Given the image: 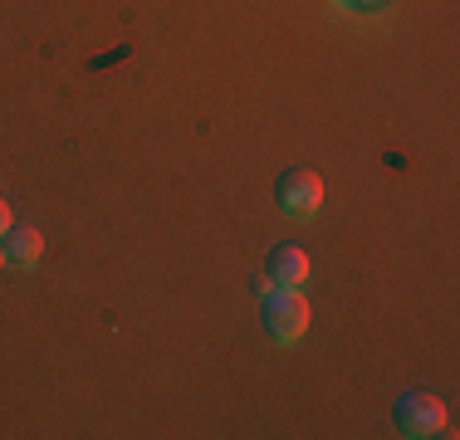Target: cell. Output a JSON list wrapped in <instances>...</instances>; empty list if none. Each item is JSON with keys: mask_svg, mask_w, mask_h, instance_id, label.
I'll return each instance as SVG.
<instances>
[{"mask_svg": "<svg viewBox=\"0 0 460 440\" xmlns=\"http://www.w3.org/2000/svg\"><path fill=\"white\" fill-rule=\"evenodd\" d=\"M0 269H5V250H0Z\"/></svg>", "mask_w": 460, "mask_h": 440, "instance_id": "8", "label": "cell"}, {"mask_svg": "<svg viewBox=\"0 0 460 440\" xmlns=\"http://www.w3.org/2000/svg\"><path fill=\"white\" fill-rule=\"evenodd\" d=\"M10 225H15V216H10V201H5V196H0V235H5Z\"/></svg>", "mask_w": 460, "mask_h": 440, "instance_id": "7", "label": "cell"}, {"mask_svg": "<svg viewBox=\"0 0 460 440\" xmlns=\"http://www.w3.org/2000/svg\"><path fill=\"white\" fill-rule=\"evenodd\" d=\"M0 250H5V264L10 269H35L40 255H45V235L35 225H10L0 235Z\"/></svg>", "mask_w": 460, "mask_h": 440, "instance_id": "5", "label": "cell"}, {"mask_svg": "<svg viewBox=\"0 0 460 440\" xmlns=\"http://www.w3.org/2000/svg\"><path fill=\"white\" fill-rule=\"evenodd\" d=\"M338 10H358V15H372V10H382L387 0H333Z\"/></svg>", "mask_w": 460, "mask_h": 440, "instance_id": "6", "label": "cell"}, {"mask_svg": "<svg viewBox=\"0 0 460 440\" xmlns=\"http://www.w3.org/2000/svg\"><path fill=\"white\" fill-rule=\"evenodd\" d=\"M275 201H279V211L289 216V220H314V216L323 211V176L314 172V167L284 172L279 186H275Z\"/></svg>", "mask_w": 460, "mask_h": 440, "instance_id": "2", "label": "cell"}, {"mask_svg": "<svg viewBox=\"0 0 460 440\" xmlns=\"http://www.w3.org/2000/svg\"><path fill=\"white\" fill-rule=\"evenodd\" d=\"M397 431L407 440H426V436H446V426H451V416H446V401L431 392H407L397 401Z\"/></svg>", "mask_w": 460, "mask_h": 440, "instance_id": "3", "label": "cell"}, {"mask_svg": "<svg viewBox=\"0 0 460 440\" xmlns=\"http://www.w3.org/2000/svg\"><path fill=\"white\" fill-rule=\"evenodd\" d=\"M265 279L270 289H304L309 284V255L299 245H275L265 260Z\"/></svg>", "mask_w": 460, "mask_h": 440, "instance_id": "4", "label": "cell"}, {"mask_svg": "<svg viewBox=\"0 0 460 440\" xmlns=\"http://www.w3.org/2000/svg\"><path fill=\"white\" fill-rule=\"evenodd\" d=\"M309 318H314V308L299 289H270L265 294V333L275 343H299L309 333Z\"/></svg>", "mask_w": 460, "mask_h": 440, "instance_id": "1", "label": "cell"}]
</instances>
